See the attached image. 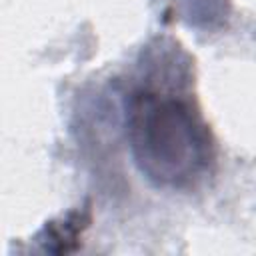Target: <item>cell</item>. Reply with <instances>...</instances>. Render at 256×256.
<instances>
[{
    "instance_id": "cell-2",
    "label": "cell",
    "mask_w": 256,
    "mask_h": 256,
    "mask_svg": "<svg viewBox=\"0 0 256 256\" xmlns=\"http://www.w3.org/2000/svg\"><path fill=\"white\" fill-rule=\"evenodd\" d=\"M190 22L198 26H212L224 16V2L226 0H184Z\"/></svg>"
},
{
    "instance_id": "cell-1",
    "label": "cell",
    "mask_w": 256,
    "mask_h": 256,
    "mask_svg": "<svg viewBox=\"0 0 256 256\" xmlns=\"http://www.w3.org/2000/svg\"><path fill=\"white\" fill-rule=\"evenodd\" d=\"M124 126L132 160L154 186L188 190L210 172L214 142L188 98L138 88L126 100Z\"/></svg>"
}]
</instances>
